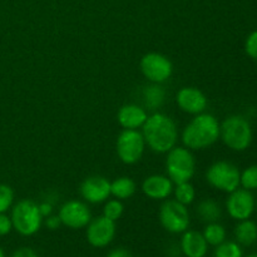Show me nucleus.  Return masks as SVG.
Wrapping results in <instances>:
<instances>
[{
    "label": "nucleus",
    "instance_id": "1",
    "mask_svg": "<svg viewBox=\"0 0 257 257\" xmlns=\"http://www.w3.org/2000/svg\"><path fill=\"white\" fill-rule=\"evenodd\" d=\"M143 138L155 152H170L177 141V128L170 117L156 113L143 124Z\"/></svg>",
    "mask_w": 257,
    "mask_h": 257
},
{
    "label": "nucleus",
    "instance_id": "2",
    "mask_svg": "<svg viewBox=\"0 0 257 257\" xmlns=\"http://www.w3.org/2000/svg\"><path fill=\"white\" fill-rule=\"evenodd\" d=\"M220 137V124L212 114H198L182 133L185 146L191 150H202L213 145Z\"/></svg>",
    "mask_w": 257,
    "mask_h": 257
},
{
    "label": "nucleus",
    "instance_id": "3",
    "mask_svg": "<svg viewBox=\"0 0 257 257\" xmlns=\"http://www.w3.org/2000/svg\"><path fill=\"white\" fill-rule=\"evenodd\" d=\"M220 136L228 148L245 151L252 141V131L247 120L240 115H231L220 125Z\"/></svg>",
    "mask_w": 257,
    "mask_h": 257
},
{
    "label": "nucleus",
    "instance_id": "4",
    "mask_svg": "<svg viewBox=\"0 0 257 257\" xmlns=\"http://www.w3.org/2000/svg\"><path fill=\"white\" fill-rule=\"evenodd\" d=\"M43 216L39 206L33 201L23 200L14 206L12 212L13 227L23 236H32L39 231Z\"/></svg>",
    "mask_w": 257,
    "mask_h": 257
},
{
    "label": "nucleus",
    "instance_id": "5",
    "mask_svg": "<svg viewBox=\"0 0 257 257\" xmlns=\"http://www.w3.org/2000/svg\"><path fill=\"white\" fill-rule=\"evenodd\" d=\"M195 158L187 148L173 147L168 152L167 172L171 181L176 185L183 182H190L195 175Z\"/></svg>",
    "mask_w": 257,
    "mask_h": 257
},
{
    "label": "nucleus",
    "instance_id": "6",
    "mask_svg": "<svg viewBox=\"0 0 257 257\" xmlns=\"http://www.w3.org/2000/svg\"><path fill=\"white\" fill-rule=\"evenodd\" d=\"M240 177L237 167L225 161L213 163L206 173V178L212 187L230 193L238 188Z\"/></svg>",
    "mask_w": 257,
    "mask_h": 257
},
{
    "label": "nucleus",
    "instance_id": "7",
    "mask_svg": "<svg viewBox=\"0 0 257 257\" xmlns=\"http://www.w3.org/2000/svg\"><path fill=\"white\" fill-rule=\"evenodd\" d=\"M160 221L172 233L185 232L190 225V215L185 205L176 200L166 201L160 210Z\"/></svg>",
    "mask_w": 257,
    "mask_h": 257
},
{
    "label": "nucleus",
    "instance_id": "8",
    "mask_svg": "<svg viewBox=\"0 0 257 257\" xmlns=\"http://www.w3.org/2000/svg\"><path fill=\"white\" fill-rule=\"evenodd\" d=\"M145 138L136 130H124L117 141V153L125 165H133L142 158L145 152Z\"/></svg>",
    "mask_w": 257,
    "mask_h": 257
},
{
    "label": "nucleus",
    "instance_id": "9",
    "mask_svg": "<svg viewBox=\"0 0 257 257\" xmlns=\"http://www.w3.org/2000/svg\"><path fill=\"white\" fill-rule=\"evenodd\" d=\"M141 70L151 82L162 83L172 75L173 67L165 55L160 53H148L141 60Z\"/></svg>",
    "mask_w": 257,
    "mask_h": 257
},
{
    "label": "nucleus",
    "instance_id": "10",
    "mask_svg": "<svg viewBox=\"0 0 257 257\" xmlns=\"http://www.w3.org/2000/svg\"><path fill=\"white\" fill-rule=\"evenodd\" d=\"M115 235V223L109 218L100 216L89 222L87 228V240L93 247H105L113 241Z\"/></svg>",
    "mask_w": 257,
    "mask_h": 257
},
{
    "label": "nucleus",
    "instance_id": "11",
    "mask_svg": "<svg viewBox=\"0 0 257 257\" xmlns=\"http://www.w3.org/2000/svg\"><path fill=\"white\" fill-rule=\"evenodd\" d=\"M58 217L67 227L82 228L90 222V211L79 201H69L62 206Z\"/></svg>",
    "mask_w": 257,
    "mask_h": 257
},
{
    "label": "nucleus",
    "instance_id": "12",
    "mask_svg": "<svg viewBox=\"0 0 257 257\" xmlns=\"http://www.w3.org/2000/svg\"><path fill=\"white\" fill-rule=\"evenodd\" d=\"M255 201L248 190H235L227 200V211L236 220H247L253 212Z\"/></svg>",
    "mask_w": 257,
    "mask_h": 257
},
{
    "label": "nucleus",
    "instance_id": "13",
    "mask_svg": "<svg viewBox=\"0 0 257 257\" xmlns=\"http://www.w3.org/2000/svg\"><path fill=\"white\" fill-rule=\"evenodd\" d=\"M80 193L88 202L100 203L109 197L110 182L102 176H92L83 181Z\"/></svg>",
    "mask_w": 257,
    "mask_h": 257
},
{
    "label": "nucleus",
    "instance_id": "14",
    "mask_svg": "<svg viewBox=\"0 0 257 257\" xmlns=\"http://www.w3.org/2000/svg\"><path fill=\"white\" fill-rule=\"evenodd\" d=\"M177 104L183 112L190 114H200L205 110L207 99L197 88L186 87L177 93Z\"/></svg>",
    "mask_w": 257,
    "mask_h": 257
},
{
    "label": "nucleus",
    "instance_id": "15",
    "mask_svg": "<svg viewBox=\"0 0 257 257\" xmlns=\"http://www.w3.org/2000/svg\"><path fill=\"white\" fill-rule=\"evenodd\" d=\"M172 181L165 176H151L146 178L142 185V191L152 200H163L172 192Z\"/></svg>",
    "mask_w": 257,
    "mask_h": 257
},
{
    "label": "nucleus",
    "instance_id": "16",
    "mask_svg": "<svg viewBox=\"0 0 257 257\" xmlns=\"http://www.w3.org/2000/svg\"><path fill=\"white\" fill-rule=\"evenodd\" d=\"M118 122L125 130H137L138 127H143L147 120V113L145 109L136 104L123 105L118 112Z\"/></svg>",
    "mask_w": 257,
    "mask_h": 257
},
{
    "label": "nucleus",
    "instance_id": "17",
    "mask_svg": "<svg viewBox=\"0 0 257 257\" xmlns=\"http://www.w3.org/2000/svg\"><path fill=\"white\" fill-rule=\"evenodd\" d=\"M207 241L202 233L197 231H188L181 240V247L187 257H205L207 253Z\"/></svg>",
    "mask_w": 257,
    "mask_h": 257
},
{
    "label": "nucleus",
    "instance_id": "18",
    "mask_svg": "<svg viewBox=\"0 0 257 257\" xmlns=\"http://www.w3.org/2000/svg\"><path fill=\"white\" fill-rule=\"evenodd\" d=\"M136 183L128 177H120L110 183V195L119 200H125L135 195Z\"/></svg>",
    "mask_w": 257,
    "mask_h": 257
},
{
    "label": "nucleus",
    "instance_id": "19",
    "mask_svg": "<svg viewBox=\"0 0 257 257\" xmlns=\"http://www.w3.org/2000/svg\"><path fill=\"white\" fill-rule=\"evenodd\" d=\"M235 233L238 242L245 246H250L257 240V226L252 221L243 220L236 227Z\"/></svg>",
    "mask_w": 257,
    "mask_h": 257
},
{
    "label": "nucleus",
    "instance_id": "20",
    "mask_svg": "<svg viewBox=\"0 0 257 257\" xmlns=\"http://www.w3.org/2000/svg\"><path fill=\"white\" fill-rule=\"evenodd\" d=\"M197 213L200 215V217L203 221H207V222H215L220 218L221 216V210L220 206L212 200H205L198 205L197 207Z\"/></svg>",
    "mask_w": 257,
    "mask_h": 257
},
{
    "label": "nucleus",
    "instance_id": "21",
    "mask_svg": "<svg viewBox=\"0 0 257 257\" xmlns=\"http://www.w3.org/2000/svg\"><path fill=\"white\" fill-rule=\"evenodd\" d=\"M207 243L212 246H218L225 241L226 231L221 225L215 222H211L207 227L205 228V232L202 233Z\"/></svg>",
    "mask_w": 257,
    "mask_h": 257
},
{
    "label": "nucleus",
    "instance_id": "22",
    "mask_svg": "<svg viewBox=\"0 0 257 257\" xmlns=\"http://www.w3.org/2000/svg\"><path fill=\"white\" fill-rule=\"evenodd\" d=\"M145 100L146 105L150 109H156V108L161 107L165 100V90L158 85L147 87L145 90Z\"/></svg>",
    "mask_w": 257,
    "mask_h": 257
},
{
    "label": "nucleus",
    "instance_id": "23",
    "mask_svg": "<svg viewBox=\"0 0 257 257\" xmlns=\"http://www.w3.org/2000/svg\"><path fill=\"white\" fill-rule=\"evenodd\" d=\"M176 195V201H178L182 205H190V203L193 202L195 200V188L191 185L190 182H183L178 183L177 187L175 190Z\"/></svg>",
    "mask_w": 257,
    "mask_h": 257
},
{
    "label": "nucleus",
    "instance_id": "24",
    "mask_svg": "<svg viewBox=\"0 0 257 257\" xmlns=\"http://www.w3.org/2000/svg\"><path fill=\"white\" fill-rule=\"evenodd\" d=\"M215 257H242V251L237 243L222 242L216 248Z\"/></svg>",
    "mask_w": 257,
    "mask_h": 257
},
{
    "label": "nucleus",
    "instance_id": "25",
    "mask_svg": "<svg viewBox=\"0 0 257 257\" xmlns=\"http://www.w3.org/2000/svg\"><path fill=\"white\" fill-rule=\"evenodd\" d=\"M240 185H242L245 190L257 188V166H251L243 171L240 177Z\"/></svg>",
    "mask_w": 257,
    "mask_h": 257
},
{
    "label": "nucleus",
    "instance_id": "26",
    "mask_svg": "<svg viewBox=\"0 0 257 257\" xmlns=\"http://www.w3.org/2000/svg\"><path fill=\"white\" fill-rule=\"evenodd\" d=\"M123 205L118 200L109 201L107 205L104 206V210H103V216L112 221H117L118 218H120L123 213Z\"/></svg>",
    "mask_w": 257,
    "mask_h": 257
},
{
    "label": "nucleus",
    "instance_id": "27",
    "mask_svg": "<svg viewBox=\"0 0 257 257\" xmlns=\"http://www.w3.org/2000/svg\"><path fill=\"white\" fill-rule=\"evenodd\" d=\"M14 200L13 190L7 185H0V213H4Z\"/></svg>",
    "mask_w": 257,
    "mask_h": 257
},
{
    "label": "nucleus",
    "instance_id": "28",
    "mask_svg": "<svg viewBox=\"0 0 257 257\" xmlns=\"http://www.w3.org/2000/svg\"><path fill=\"white\" fill-rule=\"evenodd\" d=\"M245 50L248 57H251L252 59H257V30L251 33L247 37L245 43Z\"/></svg>",
    "mask_w": 257,
    "mask_h": 257
},
{
    "label": "nucleus",
    "instance_id": "29",
    "mask_svg": "<svg viewBox=\"0 0 257 257\" xmlns=\"http://www.w3.org/2000/svg\"><path fill=\"white\" fill-rule=\"evenodd\" d=\"M13 223L12 218H9L8 216L0 213V236H5L12 231Z\"/></svg>",
    "mask_w": 257,
    "mask_h": 257
},
{
    "label": "nucleus",
    "instance_id": "30",
    "mask_svg": "<svg viewBox=\"0 0 257 257\" xmlns=\"http://www.w3.org/2000/svg\"><path fill=\"white\" fill-rule=\"evenodd\" d=\"M12 257H38V255L34 250H32V248L23 247L15 251Z\"/></svg>",
    "mask_w": 257,
    "mask_h": 257
},
{
    "label": "nucleus",
    "instance_id": "31",
    "mask_svg": "<svg viewBox=\"0 0 257 257\" xmlns=\"http://www.w3.org/2000/svg\"><path fill=\"white\" fill-rule=\"evenodd\" d=\"M107 257H133V256L132 253H131L128 250H125V248H115V250L110 251Z\"/></svg>",
    "mask_w": 257,
    "mask_h": 257
},
{
    "label": "nucleus",
    "instance_id": "32",
    "mask_svg": "<svg viewBox=\"0 0 257 257\" xmlns=\"http://www.w3.org/2000/svg\"><path fill=\"white\" fill-rule=\"evenodd\" d=\"M60 220L59 217H55V216H53V217H49L47 220V227L50 228V230H55V228L59 227L60 225Z\"/></svg>",
    "mask_w": 257,
    "mask_h": 257
},
{
    "label": "nucleus",
    "instance_id": "33",
    "mask_svg": "<svg viewBox=\"0 0 257 257\" xmlns=\"http://www.w3.org/2000/svg\"><path fill=\"white\" fill-rule=\"evenodd\" d=\"M39 211L43 217H47V216H49L52 213V206L48 205V203H43V205L39 206Z\"/></svg>",
    "mask_w": 257,
    "mask_h": 257
},
{
    "label": "nucleus",
    "instance_id": "34",
    "mask_svg": "<svg viewBox=\"0 0 257 257\" xmlns=\"http://www.w3.org/2000/svg\"><path fill=\"white\" fill-rule=\"evenodd\" d=\"M0 257H5V255H4V251H3L2 248H0Z\"/></svg>",
    "mask_w": 257,
    "mask_h": 257
},
{
    "label": "nucleus",
    "instance_id": "35",
    "mask_svg": "<svg viewBox=\"0 0 257 257\" xmlns=\"http://www.w3.org/2000/svg\"><path fill=\"white\" fill-rule=\"evenodd\" d=\"M247 257H257V255H251V256H247Z\"/></svg>",
    "mask_w": 257,
    "mask_h": 257
}]
</instances>
